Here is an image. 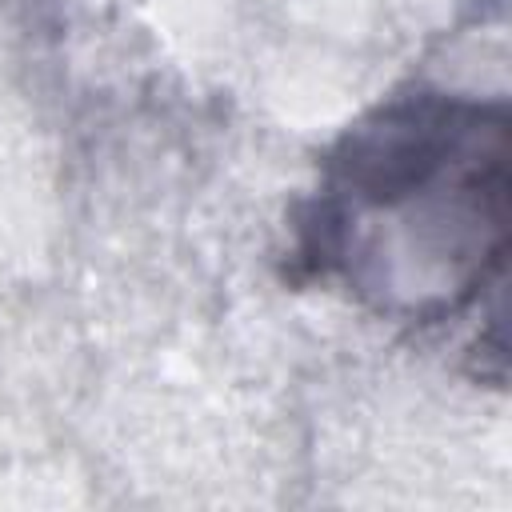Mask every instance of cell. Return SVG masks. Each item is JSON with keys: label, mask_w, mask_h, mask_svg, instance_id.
I'll return each mask as SVG.
<instances>
[{"label": "cell", "mask_w": 512, "mask_h": 512, "mask_svg": "<svg viewBox=\"0 0 512 512\" xmlns=\"http://www.w3.org/2000/svg\"><path fill=\"white\" fill-rule=\"evenodd\" d=\"M508 108L408 92L352 124L300 204L292 280L348 288L380 316L440 324L504 284Z\"/></svg>", "instance_id": "6da1fadb"}]
</instances>
